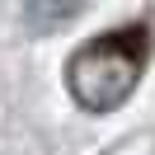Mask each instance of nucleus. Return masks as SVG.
I'll return each mask as SVG.
<instances>
[{
    "mask_svg": "<svg viewBox=\"0 0 155 155\" xmlns=\"http://www.w3.org/2000/svg\"><path fill=\"white\" fill-rule=\"evenodd\" d=\"M146 52H150V33L141 24H122V28H108L99 38L80 42L66 61V89L85 113L104 117L117 113L127 99L136 94L146 71Z\"/></svg>",
    "mask_w": 155,
    "mask_h": 155,
    "instance_id": "f257e3e1",
    "label": "nucleus"
},
{
    "mask_svg": "<svg viewBox=\"0 0 155 155\" xmlns=\"http://www.w3.org/2000/svg\"><path fill=\"white\" fill-rule=\"evenodd\" d=\"M75 14H80V5H24V24H33L38 33L57 28V24L75 19Z\"/></svg>",
    "mask_w": 155,
    "mask_h": 155,
    "instance_id": "f03ea898",
    "label": "nucleus"
}]
</instances>
